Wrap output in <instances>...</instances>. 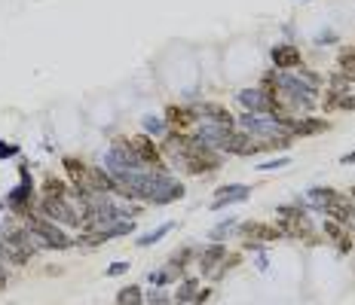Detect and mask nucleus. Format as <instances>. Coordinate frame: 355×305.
I'll use <instances>...</instances> for the list:
<instances>
[{"label":"nucleus","mask_w":355,"mask_h":305,"mask_svg":"<svg viewBox=\"0 0 355 305\" xmlns=\"http://www.w3.org/2000/svg\"><path fill=\"white\" fill-rule=\"evenodd\" d=\"M25 229L40 238V248H43V250H64V248H73V238L64 232L58 223L46 220L43 214H37V211L25 217Z\"/></svg>","instance_id":"obj_1"},{"label":"nucleus","mask_w":355,"mask_h":305,"mask_svg":"<svg viewBox=\"0 0 355 305\" xmlns=\"http://www.w3.org/2000/svg\"><path fill=\"white\" fill-rule=\"evenodd\" d=\"M37 214H43V217L58 223V226L80 229V211L68 196H43L40 202H37Z\"/></svg>","instance_id":"obj_2"},{"label":"nucleus","mask_w":355,"mask_h":305,"mask_svg":"<svg viewBox=\"0 0 355 305\" xmlns=\"http://www.w3.org/2000/svg\"><path fill=\"white\" fill-rule=\"evenodd\" d=\"M239 125H242V131L251 138H263V144L266 140H272V138H282L288 135L285 131V125H282V113H276V116H257V113H242L239 116Z\"/></svg>","instance_id":"obj_3"},{"label":"nucleus","mask_w":355,"mask_h":305,"mask_svg":"<svg viewBox=\"0 0 355 305\" xmlns=\"http://www.w3.org/2000/svg\"><path fill=\"white\" fill-rule=\"evenodd\" d=\"M239 104L248 110V113H257V116L282 113V110H279V104H276V98H272V92H270V89H263V86L242 89V92H239Z\"/></svg>","instance_id":"obj_4"},{"label":"nucleus","mask_w":355,"mask_h":305,"mask_svg":"<svg viewBox=\"0 0 355 305\" xmlns=\"http://www.w3.org/2000/svg\"><path fill=\"white\" fill-rule=\"evenodd\" d=\"M3 207H10L12 217H28V214L37 211V205H34V183L28 181V168H21V183L10 192V196H6Z\"/></svg>","instance_id":"obj_5"},{"label":"nucleus","mask_w":355,"mask_h":305,"mask_svg":"<svg viewBox=\"0 0 355 305\" xmlns=\"http://www.w3.org/2000/svg\"><path fill=\"white\" fill-rule=\"evenodd\" d=\"M230 135H233V125H218V122H202L193 131V138L199 140V144L209 147V150H214V153H220V147L230 140Z\"/></svg>","instance_id":"obj_6"},{"label":"nucleus","mask_w":355,"mask_h":305,"mask_svg":"<svg viewBox=\"0 0 355 305\" xmlns=\"http://www.w3.org/2000/svg\"><path fill=\"white\" fill-rule=\"evenodd\" d=\"M129 144V150L135 153V159L141 162L144 168H157V171H166L159 165V159H162V153L157 150V144H153V138H147V135H138V138H129L125 140Z\"/></svg>","instance_id":"obj_7"},{"label":"nucleus","mask_w":355,"mask_h":305,"mask_svg":"<svg viewBox=\"0 0 355 305\" xmlns=\"http://www.w3.org/2000/svg\"><path fill=\"white\" fill-rule=\"evenodd\" d=\"M324 217L334 220V223H343V226H349L355 220V202L349 196H343V192H334L331 196V202L324 205Z\"/></svg>","instance_id":"obj_8"},{"label":"nucleus","mask_w":355,"mask_h":305,"mask_svg":"<svg viewBox=\"0 0 355 305\" xmlns=\"http://www.w3.org/2000/svg\"><path fill=\"white\" fill-rule=\"evenodd\" d=\"M248 196H251V187H245V183H227V187H218L214 190L211 211H224V207H230L236 202H245Z\"/></svg>","instance_id":"obj_9"},{"label":"nucleus","mask_w":355,"mask_h":305,"mask_svg":"<svg viewBox=\"0 0 355 305\" xmlns=\"http://www.w3.org/2000/svg\"><path fill=\"white\" fill-rule=\"evenodd\" d=\"M263 150V140H254L245 131H233L230 140L220 147V153H230V156H251V153H261Z\"/></svg>","instance_id":"obj_10"},{"label":"nucleus","mask_w":355,"mask_h":305,"mask_svg":"<svg viewBox=\"0 0 355 305\" xmlns=\"http://www.w3.org/2000/svg\"><path fill=\"white\" fill-rule=\"evenodd\" d=\"M227 257H230V254H227L224 244H209L205 250H199L196 263H199V269H202V278H211V275L220 269V263H224Z\"/></svg>","instance_id":"obj_11"},{"label":"nucleus","mask_w":355,"mask_h":305,"mask_svg":"<svg viewBox=\"0 0 355 305\" xmlns=\"http://www.w3.org/2000/svg\"><path fill=\"white\" fill-rule=\"evenodd\" d=\"M270 55H272L276 71H294V68H300V62H303L300 49L291 46V43H279V46H272Z\"/></svg>","instance_id":"obj_12"},{"label":"nucleus","mask_w":355,"mask_h":305,"mask_svg":"<svg viewBox=\"0 0 355 305\" xmlns=\"http://www.w3.org/2000/svg\"><path fill=\"white\" fill-rule=\"evenodd\" d=\"M184 278V272L178 269L175 263H166V266H159V269H153V272H147V284L150 287H159V290H166L168 284H175V281H181Z\"/></svg>","instance_id":"obj_13"},{"label":"nucleus","mask_w":355,"mask_h":305,"mask_svg":"<svg viewBox=\"0 0 355 305\" xmlns=\"http://www.w3.org/2000/svg\"><path fill=\"white\" fill-rule=\"evenodd\" d=\"M114 183H116V181H114V177H110L101 165H92V168L86 171V187H89V190L105 192V196H114Z\"/></svg>","instance_id":"obj_14"},{"label":"nucleus","mask_w":355,"mask_h":305,"mask_svg":"<svg viewBox=\"0 0 355 305\" xmlns=\"http://www.w3.org/2000/svg\"><path fill=\"white\" fill-rule=\"evenodd\" d=\"M196 119H202V122H218V125H233V116L227 113L220 104H199L193 107Z\"/></svg>","instance_id":"obj_15"},{"label":"nucleus","mask_w":355,"mask_h":305,"mask_svg":"<svg viewBox=\"0 0 355 305\" xmlns=\"http://www.w3.org/2000/svg\"><path fill=\"white\" fill-rule=\"evenodd\" d=\"M322 131H328V122H324V119L300 116V119H294L291 138H294V135H300V138H313V135H322Z\"/></svg>","instance_id":"obj_16"},{"label":"nucleus","mask_w":355,"mask_h":305,"mask_svg":"<svg viewBox=\"0 0 355 305\" xmlns=\"http://www.w3.org/2000/svg\"><path fill=\"white\" fill-rule=\"evenodd\" d=\"M199 290H202L199 278H187V275H184V278L178 281V290H175V305H190L196 299Z\"/></svg>","instance_id":"obj_17"},{"label":"nucleus","mask_w":355,"mask_h":305,"mask_svg":"<svg viewBox=\"0 0 355 305\" xmlns=\"http://www.w3.org/2000/svg\"><path fill=\"white\" fill-rule=\"evenodd\" d=\"M196 119V113L190 107H178V104H172V107L166 110V122L168 125H178V129H184V125H190Z\"/></svg>","instance_id":"obj_18"},{"label":"nucleus","mask_w":355,"mask_h":305,"mask_svg":"<svg viewBox=\"0 0 355 305\" xmlns=\"http://www.w3.org/2000/svg\"><path fill=\"white\" fill-rule=\"evenodd\" d=\"M141 129H144L147 138H166L168 131H172V125H168L166 119H159V116H144L141 119Z\"/></svg>","instance_id":"obj_19"},{"label":"nucleus","mask_w":355,"mask_h":305,"mask_svg":"<svg viewBox=\"0 0 355 305\" xmlns=\"http://www.w3.org/2000/svg\"><path fill=\"white\" fill-rule=\"evenodd\" d=\"M172 229H175V223H172V220H166V223H159V226L153 229V232H147V235H138L135 241H138V248H150V244L162 241V238H166L168 232H172Z\"/></svg>","instance_id":"obj_20"},{"label":"nucleus","mask_w":355,"mask_h":305,"mask_svg":"<svg viewBox=\"0 0 355 305\" xmlns=\"http://www.w3.org/2000/svg\"><path fill=\"white\" fill-rule=\"evenodd\" d=\"M116 305H144V290L138 284H125L116 293Z\"/></svg>","instance_id":"obj_21"},{"label":"nucleus","mask_w":355,"mask_h":305,"mask_svg":"<svg viewBox=\"0 0 355 305\" xmlns=\"http://www.w3.org/2000/svg\"><path fill=\"white\" fill-rule=\"evenodd\" d=\"M62 165H64V171H68L71 183H86V171H89V165H83V162L73 159V156H64Z\"/></svg>","instance_id":"obj_22"},{"label":"nucleus","mask_w":355,"mask_h":305,"mask_svg":"<svg viewBox=\"0 0 355 305\" xmlns=\"http://www.w3.org/2000/svg\"><path fill=\"white\" fill-rule=\"evenodd\" d=\"M184 192H187V187L175 181V183H168V187L162 190L157 198H153V205H172V202H178V198H184Z\"/></svg>","instance_id":"obj_23"},{"label":"nucleus","mask_w":355,"mask_h":305,"mask_svg":"<svg viewBox=\"0 0 355 305\" xmlns=\"http://www.w3.org/2000/svg\"><path fill=\"white\" fill-rule=\"evenodd\" d=\"M236 226H239V220H236V217H227L224 223H218V226H214L211 232H209V241H211V244H220L224 238H230V235H233V229H236Z\"/></svg>","instance_id":"obj_24"},{"label":"nucleus","mask_w":355,"mask_h":305,"mask_svg":"<svg viewBox=\"0 0 355 305\" xmlns=\"http://www.w3.org/2000/svg\"><path fill=\"white\" fill-rule=\"evenodd\" d=\"M322 232H324V238H328V241H334V244H337V241H343V238L349 235V232H346L343 223H334V220H328V217H324Z\"/></svg>","instance_id":"obj_25"},{"label":"nucleus","mask_w":355,"mask_h":305,"mask_svg":"<svg viewBox=\"0 0 355 305\" xmlns=\"http://www.w3.org/2000/svg\"><path fill=\"white\" fill-rule=\"evenodd\" d=\"M193 259H199V257H196V248H181V250H175L168 263H175L178 269L184 272V269H187V263H193Z\"/></svg>","instance_id":"obj_26"},{"label":"nucleus","mask_w":355,"mask_h":305,"mask_svg":"<svg viewBox=\"0 0 355 305\" xmlns=\"http://www.w3.org/2000/svg\"><path fill=\"white\" fill-rule=\"evenodd\" d=\"M144 305H175V299L159 287H150V293H144Z\"/></svg>","instance_id":"obj_27"},{"label":"nucleus","mask_w":355,"mask_h":305,"mask_svg":"<svg viewBox=\"0 0 355 305\" xmlns=\"http://www.w3.org/2000/svg\"><path fill=\"white\" fill-rule=\"evenodd\" d=\"M43 196H68V183L58 181V177H49L46 187H43Z\"/></svg>","instance_id":"obj_28"},{"label":"nucleus","mask_w":355,"mask_h":305,"mask_svg":"<svg viewBox=\"0 0 355 305\" xmlns=\"http://www.w3.org/2000/svg\"><path fill=\"white\" fill-rule=\"evenodd\" d=\"M331 104L340 110H355V95H340V98H331Z\"/></svg>","instance_id":"obj_29"},{"label":"nucleus","mask_w":355,"mask_h":305,"mask_svg":"<svg viewBox=\"0 0 355 305\" xmlns=\"http://www.w3.org/2000/svg\"><path fill=\"white\" fill-rule=\"evenodd\" d=\"M125 272H129V263H110L107 266V278H120Z\"/></svg>","instance_id":"obj_30"},{"label":"nucleus","mask_w":355,"mask_h":305,"mask_svg":"<svg viewBox=\"0 0 355 305\" xmlns=\"http://www.w3.org/2000/svg\"><path fill=\"white\" fill-rule=\"evenodd\" d=\"M291 159H270V162H261L257 165V171H272V168H285Z\"/></svg>","instance_id":"obj_31"},{"label":"nucleus","mask_w":355,"mask_h":305,"mask_svg":"<svg viewBox=\"0 0 355 305\" xmlns=\"http://www.w3.org/2000/svg\"><path fill=\"white\" fill-rule=\"evenodd\" d=\"M21 150L16 144H0V159H6V156H19Z\"/></svg>","instance_id":"obj_32"},{"label":"nucleus","mask_w":355,"mask_h":305,"mask_svg":"<svg viewBox=\"0 0 355 305\" xmlns=\"http://www.w3.org/2000/svg\"><path fill=\"white\" fill-rule=\"evenodd\" d=\"M209 296H211V290H209V287H202V290L196 293V299L190 302V305H205V302H209Z\"/></svg>","instance_id":"obj_33"},{"label":"nucleus","mask_w":355,"mask_h":305,"mask_svg":"<svg viewBox=\"0 0 355 305\" xmlns=\"http://www.w3.org/2000/svg\"><path fill=\"white\" fill-rule=\"evenodd\" d=\"M6 284H10V269H3V272H0V293H3V290H6Z\"/></svg>","instance_id":"obj_34"},{"label":"nucleus","mask_w":355,"mask_h":305,"mask_svg":"<svg viewBox=\"0 0 355 305\" xmlns=\"http://www.w3.org/2000/svg\"><path fill=\"white\" fill-rule=\"evenodd\" d=\"M340 162H343V165H355V150H352V153H346Z\"/></svg>","instance_id":"obj_35"}]
</instances>
